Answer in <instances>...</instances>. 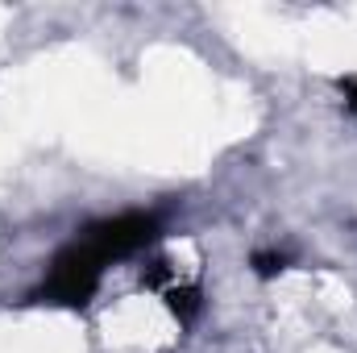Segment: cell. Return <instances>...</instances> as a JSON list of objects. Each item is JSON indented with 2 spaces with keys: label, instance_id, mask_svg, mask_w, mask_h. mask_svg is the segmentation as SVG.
<instances>
[{
  "label": "cell",
  "instance_id": "cell-1",
  "mask_svg": "<svg viewBox=\"0 0 357 353\" xmlns=\"http://www.w3.org/2000/svg\"><path fill=\"white\" fill-rule=\"evenodd\" d=\"M150 237H154V216H137V212L88 229L84 241H75L71 250H63L54 258L50 278H46V295L54 303H84L91 295V287L100 283L104 266L112 258H125V254L142 250Z\"/></svg>",
  "mask_w": 357,
  "mask_h": 353
}]
</instances>
